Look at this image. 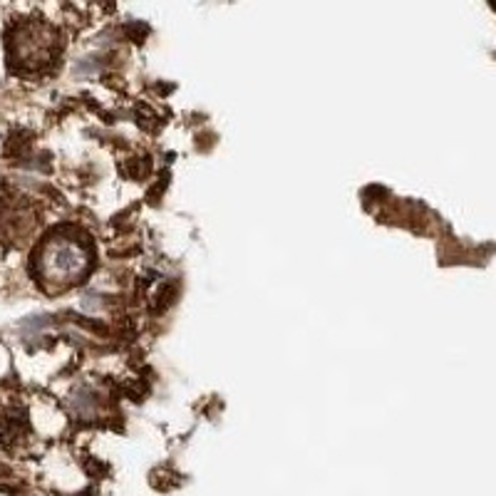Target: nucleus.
Masks as SVG:
<instances>
[{
	"label": "nucleus",
	"mask_w": 496,
	"mask_h": 496,
	"mask_svg": "<svg viewBox=\"0 0 496 496\" xmlns=\"http://www.w3.org/2000/svg\"><path fill=\"white\" fill-rule=\"evenodd\" d=\"M5 47L8 65L15 72H43L60 53V35L43 21H22L8 30Z\"/></svg>",
	"instance_id": "f03ea898"
},
{
	"label": "nucleus",
	"mask_w": 496,
	"mask_h": 496,
	"mask_svg": "<svg viewBox=\"0 0 496 496\" xmlns=\"http://www.w3.org/2000/svg\"><path fill=\"white\" fill-rule=\"evenodd\" d=\"M492 5H494V8H496V0H492Z\"/></svg>",
	"instance_id": "7ed1b4c3"
},
{
	"label": "nucleus",
	"mask_w": 496,
	"mask_h": 496,
	"mask_svg": "<svg viewBox=\"0 0 496 496\" xmlns=\"http://www.w3.org/2000/svg\"><path fill=\"white\" fill-rule=\"evenodd\" d=\"M92 264L88 243L70 231L50 233L35 254V278L47 293H63L65 288L85 281Z\"/></svg>",
	"instance_id": "f257e3e1"
}]
</instances>
